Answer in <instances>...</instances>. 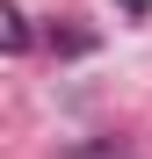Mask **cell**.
Wrapping results in <instances>:
<instances>
[{"label":"cell","mask_w":152,"mask_h":159,"mask_svg":"<svg viewBox=\"0 0 152 159\" xmlns=\"http://www.w3.org/2000/svg\"><path fill=\"white\" fill-rule=\"evenodd\" d=\"M65 159H131V152H123V145H72Z\"/></svg>","instance_id":"6da1fadb"},{"label":"cell","mask_w":152,"mask_h":159,"mask_svg":"<svg viewBox=\"0 0 152 159\" xmlns=\"http://www.w3.org/2000/svg\"><path fill=\"white\" fill-rule=\"evenodd\" d=\"M123 7H131V15H145V7H152V0H123Z\"/></svg>","instance_id":"7a4b0ae2"}]
</instances>
